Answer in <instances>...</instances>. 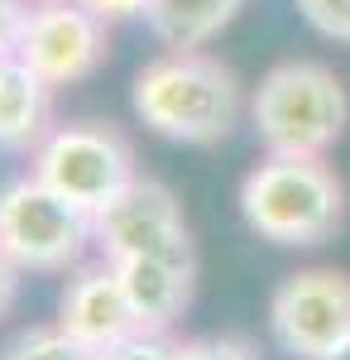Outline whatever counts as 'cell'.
Listing matches in <instances>:
<instances>
[{"mask_svg":"<svg viewBox=\"0 0 350 360\" xmlns=\"http://www.w3.org/2000/svg\"><path fill=\"white\" fill-rule=\"evenodd\" d=\"M135 115L163 139L221 144L245 111L240 77L202 49H168L135 72Z\"/></svg>","mask_w":350,"mask_h":360,"instance_id":"obj_1","label":"cell"},{"mask_svg":"<svg viewBox=\"0 0 350 360\" xmlns=\"http://www.w3.org/2000/svg\"><path fill=\"white\" fill-rule=\"evenodd\" d=\"M249 231L273 245H322L346 217V188L326 154H269L240 183Z\"/></svg>","mask_w":350,"mask_h":360,"instance_id":"obj_2","label":"cell"},{"mask_svg":"<svg viewBox=\"0 0 350 360\" xmlns=\"http://www.w3.org/2000/svg\"><path fill=\"white\" fill-rule=\"evenodd\" d=\"M350 96L341 77L322 63H278L249 96V125L264 154H326L346 135Z\"/></svg>","mask_w":350,"mask_h":360,"instance_id":"obj_3","label":"cell"},{"mask_svg":"<svg viewBox=\"0 0 350 360\" xmlns=\"http://www.w3.org/2000/svg\"><path fill=\"white\" fill-rule=\"evenodd\" d=\"M96 245L91 212L67 202L44 178H15L0 188V255L20 274H67Z\"/></svg>","mask_w":350,"mask_h":360,"instance_id":"obj_4","label":"cell"},{"mask_svg":"<svg viewBox=\"0 0 350 360\" xmlns=\"http://www.w3.org/2000/svg\"><path fill=\"white\" fill-rule=\"evenodd\" d=\"M29 173L58 188L67 202L96 212L135 178L139 164L135 144L115 125L77 120V125H48V135L29 149Z\"/></svg>","mask_w":350,"mask_h":360,"instance_id":"obj_5","label":"cell"},{"mask_svg":"<svg viewBox=\"0 0 350 360\" xmlns=\"http://www.w3.org/2000/svg\"><path fill=\"white\" fill-rule=\"evenodd\" d=\"M96 221V250L106 259L125 255H154L197 269V250H192L188 221H183V202L163 188L159 178H130L106 207L91 212Z\"/></svg>","mask_w":350,"mask_h":360,"instance_id":"obj_6","label":"cell"},{"mask_svg":"<svg viewBox=\"0 0 350 360\" xmlns=\"http://www.w3.org/2000/svg\"><path fill=\"white\" fill-rule=\"evenodd\" d=\"M269 332L293 360H326L350 336V274L297 269L269 298Z\"/></svg>","mask_w":350,"mask_h":360,"instance_id":"obj_7","label":"cell"},{"mask_svg":"<svg viewBox=\"0 0 350 360\" xmlns=\"http://www.w3.org/2000/svg\"><path fill=\"white\" fill-rule=\"evenodd\" d=\"M106 20L82 0H29L15 58L53 86H72L106 63Z\"/></svg>","mask_w":350,"mask_h":360,"instance_id":"obj_8","label":"cell"},{"mask_svg":"<svg viewBox=\"0 0 350 360\" xmlns=\"http://www.w3.org/2000/svg\"><path fill=\"white\" fill-rule=\"evenodd\" d=\"M58 327L72 332L77 341H86L96 356L139 327L135 312H130V298L120 288V274H115V264L106 255L101 259H82L72 269L63 298H58Z\"/></svg>","mask_w":350,"mask_h":360,"instance_id":"obj_9","label":"cell"},{"mask_svg":"<svg viewBox=\"0 0 350 360\" xmlns=\"http://www.w3.org/2000/svg\"><path fill=\"white\" fill-rule=\"evenodd\" d=\"M120 288L130 298L139 327H154V332H173V322L188 312L192 303V274L188 264H173V259H154V255H125V259H110Z\"/></svg>","mask_w":350,"mask_h":360,"instance_id":"obj_10","label":"cell"},{"mask_svg":"<svg viewBox=\"0 0 350 360\" xmlns=\"http://www.w3.org/2000/svg\"><path fill=\"white\" fill-rule=\"evenodd\" d=\"M48 125H53V86L10 53L0 72V144L34 149L48 135Z\"/></svg>","mask_w":350,"mask_h":360,"instance_id":"obj_11","label":"cell"},{"mask_svg":"<svg viewBox=\"0 0 350 360\" xmlns=\"http://www.w3.org/2000/svg\"><path fill=\"white\" fill-rule=\"evenodd\" d=\"M245 10V0H149L144 20L163 49H207Z\"/></svg>","mask_w":350,"mask_h":360,"instance_id":"obj_12","label":"cell"},{"mask_svg":"<svg viewBox=\"0 0 350 360\" xmlns=\"http://www.w3.org/2000/svg\"><path fill=\"white\" fill-rule=\"evenodd\" d=\"M5 360H96V351L53 322V327H29V332L5 351Z\"/></svg>","mask_w":350,"mask_h":360,"instance_id":"obj_13","label":"cell"},{"mask_svg":"<svg viewBox=\"0 0 350 360\" xmlns=\"http://www.w3.org/2000/svg\"><path fill=\"white\" fill-rule=\"evenodd\" d=\"M96 360H178V341H173V332L135 327L130 336H120L115 346H106Z\"/></svg>","mask_w":350,"mask_h":360,"instance_id":"obj_14","label":"cell"},{"mask_svg":"<svg viewBox=\"0 0 350 360\" xmlns=\"http://www.w3.org/2000/svg\"><path fill=\"white\" fill-rule=\"evenodd\" d=\"M297 10L317 34L336 39V44H350V0H297Z\"/></svg>","mask_w":350,"mask_h":360,"instance_id":"obj_15","label":"cell"},{"mask_svg":"<svg viewBox=\"0 0 350 360\" xmlns=\"http://www.w3.org/2000/svg\"><path fill=\"white\" fill-rule=\"evenodd\" d=\"M178 360H254V351L240 336H197V341H178Z\"/></svg>","mask_w":350,"mask_h":360,"instance_id":"obj_16","label":"cell"},{"mask_svg":"<svg viewBox=\"0 0 350 360\" xmlns=\"http://www.w3.org/2000/svg\"><path fill=\"white\" fill-rule=\"evenodd\" d=\"M25 15H29V0H0V58L15 53L20 29H25Z\"/></svg>","mask_w":350,"mask_h":360,"instance_id":"obj_17","label":"cell"},{"mask_svg":"<svg viewBox=\"0 0 350 360\" xmlns=\"http://www.w3.org/2000/svg\"><path fill=\"white\" fill-rule=\"evenodd\" d=\"M91 15H101L106 25H115V20H135V15H144L149 10V0H82Z\"/></svg>","mask_w":350,"mask_h":360,"instance_id":"obj_18","label":"cell"},{"mask_svg":"<svg viewBox=\"0 0 350 360\" xmlns=\"http://www.w3.org/2000/svg\"><path fill=\"white\" fill-rule=\"evenodd\" d=\"M15 298H20V269L0 255V322L10 317V307H15Z\"/></svg>","mask_w":350,"mask_h":360,"instance_id":"obj_19","label":"cell"},{"mask_svg":"<svg viewBox=\"0 0 350 360\" xmlns=\"http://www.w3.org/2000/svg\"><path fill=\"white\" fill-rule=\"evenodd\" d=\"M326 360H350V336H346V341H341V346H336V351H331Z\"/></svg>","mask_w":350,"mask_h":360,"instance_id":"obj_20","label":"cell"}]
</instances>
